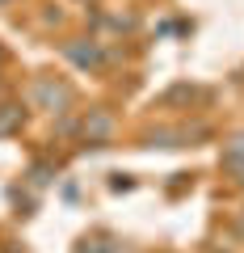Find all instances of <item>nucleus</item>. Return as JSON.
<instances>
[{"mask_svg":"<svg viewBox=\"0 0 244 253\" xmlns=\"http://www.w3.org/2000/svg\"><path fill=\"white\" fill-rule=\"evenodd\" d=\"M34 101L42 110H55V114H64L68 101H72V89L59 81H34Z\"/></svg>","mask_w":244,"mask_h":253,"instance_id":"nucleus-1","label":"nucleus"},{"mask_svg":"<svg viewBox=\"0 0 244 253\" xmlns=\"http://www.w3.org/2000/svg\"><path fill=\"white\" fill-rule=\"evenodd\" d=\"M64 55L76 63V68H89V72L105 63V55H101V42H68V46H64Z\"/></svg>","mask_w":244,"mask_h":253,"instance_id":"nucleus-2","label":"nucleus"},{"mask_svg":"<svg viewBox=\"0 0 244 253\" xmlns=\"http://www.w3.org/2000/svg\"><path fill=\"white\" fill-rule=\"evenodd\" d=\"M114 135V118L105 114V110H89V118H84V139L89 144H101V139Z\"/></svg>","mask_w":244,"mask_h":253,"instance_id":"nucleus-3","label":"nucleus"},{"mask_svg":"<svg viewBox=\"0 0 244 253\" xmlns=\"http://www.w3.org/2000/svg\"><path fill=\"white\" fill-rule=\"evenodd\" d=\"M223 169H232V173H244V135H236L232 144L223 148Z\"/></svg>","mask_w":244,"mask_h":253,"instance_id":"nucleus-4","label":"nucleus"},{"mask_svg":"<svg viewBox=\"0 0 244 253\" xmlns=\"http://www.w3.org/2000/svg\"><path fill=\"white\" fill-rule=\"evenodd\" d=\"M21 106H13V101H4V106H0V135H13V131H17L21 126Z\"/></svg>","mask_w":244,"mask_h":253,"instance_id":"nucleus-5","label":"nucleus"},{"mask_svg":"<svg viewBox=\"0 0 244 253\" xmlns=\"http://www.w3.org/2000/svg\"><path fill=\"white\" fill-rule=\"evenodd\" d=\"M0 4H9V0H0Z\"/></svg>","mask_w":244,"mask_h":253,"instance_id":"nucleus-6","label":"nucleus"}]
</instances>
